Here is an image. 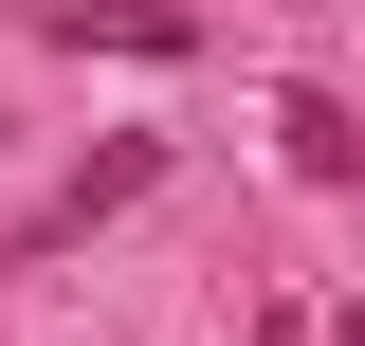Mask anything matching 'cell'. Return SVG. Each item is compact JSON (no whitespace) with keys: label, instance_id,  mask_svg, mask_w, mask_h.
<instances>
[{"label":"cell","instance_id":"1","mask_svg":"<svg viewBox=\"0 0 365 346\" xmlns=\"http://www.w3.org/2000/svg\"><path fill=\"white\" fill-rule=\"evenodd\" d=\"M274 146H292V182H365V128L329 91H274Z\"/></svg>","mask_w":365,"mask_h":346}]
</instances>
